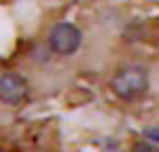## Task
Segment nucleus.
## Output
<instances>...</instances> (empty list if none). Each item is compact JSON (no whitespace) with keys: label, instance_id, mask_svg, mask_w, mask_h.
Returning <instances> with one entry per match:
<instances>
[{"label":"nucleus","instance_id":"nucleus-1","mask_svg":"<svg viewBox=\"0 0 159 152\" xmlns=\"http://www.w3.org/2000/svg\"><path fill=\"white\" fill-rule=\"evenodd\" d=\"M150 77L148 68L142 64H126L117 68L111 77V90L124 102H139L148 93Z\"/></svg>","mask_w":159,"mask_h":152},{"label":"nucleus","instance_id":"nucleus-2","mask_svg":"<svg viewBox=\"0 0 159 152\" xmlns=\"http://www.w3.org/2000/svg\"><path fill=\"white\" fill-rule=\"evenodd\" d=\"M82 44V33L71 22H57L49 31V49L57 55H73Z\"/></svg>","mask_w":159,"mask_h":152},{"label":"nucleus","instance_id":"nucleus-3","mask_svg":"<svg viewBox=\"0 0 159 152\" xmlns=\"http://www.w3.org/2000/svg\"><path fill=\"white\" fill-rule=\"evenodd\" d=\"M29 95V84L25 77H20L18 73H5L0 75V102L18 106L27 99Z\"/></svg>","mask_w":159,"mask_h":152},{"label":"nucleus","instance_id":"nucleus-4","mask_svg":"<svg viewBox=\"0 0 159 152\" xmlns=\"http://www.w3.org/2000/svg\"><path fill=\"white\" fill-rule=\"evenodd\" d=\"M133 152H159L155 145H150V143H135V148H133Z\"/></svg>","mask_w":159,"mask_h":152},{"label":"nucleus","instance_id":"nucleus-5","mask_svg":"<svg viewBox=\"0 0 159 152\" xmlns=\"http://www.w3.org/2000/svg\"><path fill=\"white\" fill-rule=\"evenodd\" d=\"M146 137H148L150 141L159 143V128H150V130H146Z\"/></svg>","mask_w":159,"mask_h":152}]
</instances>
